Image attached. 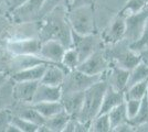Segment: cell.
Here are the masks:
<instances>
[{
	"instance_id": "obj_1",
	"label": "cell",
	"mask_w": 148,
	"mask_h": 132,
	"mask_svg": "<svg viewBox=\"0 0 148 132\" xmlns=\"http://www.w3.org/2000/svg\"><path fill=\"white\" fill-rule=\"evenodd\" d=\"M44 22L39 32L41 42L47 40H58L66 47L72 46V29L68 20V8L60 7L43 17Z\"/></svg>"
},
{
	"instance_id": "obj_2",
	"label": "cell",
	"mask_w": 148,
	"mask_h": 132,
	"mask_svg": "<svg viewBox=\"0 0 148 132\" xmlns=\"http://www.w3.org/2000/svg\"><path fill=\"white\" fill-rule=\"evenodd\" d=\"M108 87L106 78L94 84L84 91V102L77 119L82 122H92V120L99 116L104 95Z\"/></svg>"
},
{
	"instance_id": "obj_3",
	"label": "cell",
	"mask_w": 148,
	"mask_h": 132,
	"mask_svg": "<svg viewBox=\"0 0 148 132\" xmlns=\"http://www.w3.org/2000/svg\"><path fill=\"white\" fill-rule=\"evenodd\" d=\"M104 52L111 63L128 70H132L143 61L142 54L132 50L130 43L125 39L118 43L107 45Z\"/></svg>"
},
{
	"instance_id": "obj_4",
	"label": "cell",
	"mask_w": 148,
	"mask_h": 132,
	"mask_svg": "<svg viewBox=\"0 0 148 132\" xmlns=\"http://www.w3.org/2000/svg\"><path fill=\"white\" fill-rule=\"evenodd\" d=\"M68 20L72 31L77 34L88 35L96 33L93 5H85L68 10Z\"/></svg>"
},
{
	"instance_id": "obj_5",
	"label": "cell",
	"mask_w": 148,
	"mask_h": 132,
	"mask_svg": "<svg viewBox=\"0 0 148 132\" xmlns=\"http://www.w3.org/2000/svg\"><path fill=\"white\" fill-rule=\"evenodd\" d=\"M105 78L103 75H87L79 69H72L66 73L64 82L61 85L62 95L75 91H85L87 88Z\"/></svg>"
},
{
	"instance_id": "obj_6",
	"label": "cell",
	"mask_w": 148,
	"mask_h": 132,
	"mask_svg": "<svg viewBox=\"0 0 148 132\" xmlns=\"http://www.w3.org/2000/svg\"><path fill=\"white\" fill-rule=\"evenodd\" d=\"M103 44L104 43L102 37L96 33L88 35H81L72 31V46L77 52L81 63L84 60H86L90 55H92L95 51L103 47Z\"/></svg>"
},
{
	"instance_id": "obj_7",
	"label": "cell",
	"mask_w": 148,
	"mask_h": 132,
	"mask_svg": "<svg viewBox=\"0 0 148 132\" xmlns=\"http://www.w3.org/2000/svg\"><path fill=\"white\" fill-rule=\"evenodd\" d=\"M110 64L111 62L105 55L104 49L101 47L84 60L77 66V69L87 75H103L110 68Z\"/></svg>"
},
{
	"instance_id": "obj_8",
	"label": "cell",
	"mask_w": 148,
	"mask_h": 132,
	"mask_svg": "<svg viewBox=\"0 0 148 132\" xmlns=\"http://www.w3.org/2000/svg\"><path fill=\"white\" fill-rule=\"evenodd\" d=\"M148 20V7L143 11H139L134 14H130L125 18L126 22V32H125V40L130 44L134 43L140 38L144 28Z\"/></svg>"
},
{
	"instance_id": "obj_9",
	"label": "cell",
	"mask_w": 148,
	"mask_h": 132,
	"mask_svg": "<svg viewBox=\"0 0 148 132\" xmlns=\"http://www.w3.org/2000/svg\"><path fill=\"white\" fill-rule=\"evenodd\" d=\"M45 0H27L17 9L12 11L13 20L18 23L31 22L32 20L39 19V14Z\"/></svg>"
},
{
	"instance_id": "obj_10",
	"label": "cell",
	"mask_w": 148,
	"mask_h": 132,
	"mask_svg": "<svg viewBox=\"0 0 148 132\" xmlns=\"http://www.w3.org/2000/svg\"><path fill=\"white\" fill-rule=\"evenodd\" d=\"M125 32H126V22L125 17L117 13V16L112 20L110 25L102 33V40L105 45H112L121 42L125 39Z\"/></svg>"
},
{
	"instance_id": "obj_11",
	"label": "cell",
	"mask_w": 148,
	"mask_h": 132,
	"mask_svg": "<svg viewBox=\"0 0 148 132\" xmlns=\"http://www.w3.org/2000/svg\"><path fill=\"white\" fill-rule=\"evenodd\" d=\"M40 39L29 38L12 40L7 43L6 47L12 55H27V54H38L41 47Z\"/></svg>"
},
{
	"instance_id": "obj_12",
	"label": "cell",
	"mask_w": 148,
	"mask_h": 132,
	"mask_svg": "<svg viewBox=\"0 0 148 132\" xmlns=\"http://www.w3.org/2000/svg\"><path fill=\"white\" fill-rule=\"evenodd\" d=\"M66 49L68 47L58 40H47L41 43L39 55L50 63L61 64Z\"/></svg>"
},
{
	"instance_id": "obj_13",
	"label": "cell",
	"mask_w": 148,
	"mask_h": 132,
	"mask_svg": "<svg viewBox=\"0 0 148 132\" xmlns=\"http://www.w3.org/2000/svg\"><path fill=\"white\" fill-rule=\"evenodd\" d=\"M39 84H40V82H38V81L13 82V85H12L13 99L17 101V102L32 104Z\"/></svg>"
},
{
	"instance_id": "obj_14",
	"label": "cell",
	"mask_w": 148,
	"mask_h": 132,
	"mask_svg": "<svg viewBox=\"0 0 148 132\" xmlns=\"http://www.w3.org/2000/svg\"><path fill=\"white\" fill-rule=\"evenodd\" d=\"M130 74V70L119 67L116 64L111 63L110 68L105 73V78L111 87L119 91H125L127 89Z\"/></svg>"
},
{
	"instance_id": "obj_15",
	"label": "cell",
	"mask_w": 148,
	"mask_h": 132,
	"mask_svg": "<svg viewBox=\"0 0 148 132\" xmlns=\"http://www.w3.org/2000/svg\"><path fill=\"white\" fill-rule=\"evenodd\" d=\"M43 63H50L48 61H45L44 58L38 55V54H27V55H12L11 60L9 62L8 67L10 68L11 73H16L22 69L29 68L32 66H36L39 64Z\"/></svg>"
},
{
	"instance_id": "obj_16",
	"label": "cell",
	"mask_w": 148,
	"mask_h": 132,
	"mask_svg": "<svg viewBox=\"0 0 148 132\" xmlns=\"http://www.w3.org/2000/svg\"><path fill=\"white\" fill-rule=\"evenodd\" d=\"M61 102L63 108L66 112L73 117L77 118L80 114L83 102H84V91H75V93H69L63 94L61 98Z\"/></svg>"
},
{
	"instance_id": "obj_17",
	"label": "cell",
	"mask_w": 148,
	"mask_h": 132,
	"mask_svg": "<svg viewBox=\"0 0 148 132\" xmlns=\"http://www.w3.org/2000/svg\"><path fill=\"white\" fill-rule=\"evenodd\" d=\"M68 72L70 70H68L62 64H49L40 83L50 86H61Z\"/></svg>"
},
{
	"instance_id": "obj_18",
	"label": "cell",
	"mask_w": 148,
	"mask_h": 132,
	"mask_svg": "<svg viewBox=\"0 0 148 132\" xmlns=\"http://www.w3.org/2000/svg\"><path fill=\"white\" fill-rule=\"evenodd\" d=\"M62 98L61 86H50L40 83L34 95L32 104L45 102V101H60Z\"/></svg>"
},
{
	"instance_id": "obj_19",
	"label": "cell",
	"mask_w": 148,
	"mask_h": 132,
	"mask_svg": "<svg viewBox=\"0 0 148 132\" xmlns=\"http://www.w3.org/2000/svg\"><path fill=\"white\" fill-rule=\"evenodd\" d=\"M49 64L53 63L39 64V65L32 66L29 68L19 70V72L10 74V78L13 82H21V81H38V82H40Z\"/></svg>"
},
{
	"instance_id": "obj_20",
	"label": "cell",
	"mask_w": 148,
	"mask_h": 132,
	"mask_svg": "<svg viewBox=\"0 0 148 132\" xmlns=\"http://www.w3.org/2000/svg\"><path fill=\"white\" fill-rule=\"evenodd\" d=\"M125 99H126L125 91L116 90V89H114V88L108 85L107 90H106V93L104 95V98H103L102 107H101L99 114L108 113L112 109H114L115 107H117L118 105H121L122 102H124Z\"/></svg>"
},
{
	"instance_id": "obj_21",
	"label": "cell",
	"mask_w": 148,
	"mask_h": 132,
	"mask_svg": "<svg viewBox=\"0 0 148 132\" xmlns=\"http://www.w3.org/2000/svg\"><path fill=\"white\" fill-rule=\"evenodd\" d=\"M19 104L20 105L17 106V108L14 110H12L14 114L29 120V121L36 123L38 126H41V125L45 123L47 119L38 111L36 108L33 107L32 104H22V102H19Z\"/></svg>"
},
{
	"instance_id": "obj_22",
	"label": "cell",
	"mask_w": 148,
	"mask_h": 132,
	"mask_svg": "<svg viewBox=\"0 0 148 132\" xmlns=\"http://www.w3.org/2000/svg\"><path fill=\"white\" fill-rule=\"evenodd\" d=\"M71 118L72 117L65 110H62L45 120V125L50 128L51 132H62L64 131V128Z\"/></svg>"
},
{
	"instance_id": "obj_23",
	"label": "cell",
	"mask_w": 148,
	"mask_h": 132,
	"mask_svg": "<svg viewBox=\"0 0 148 132\" xmlns=\"http://www.w3.org/2000/svg\"><path fill=\"white\" fill-rule=\"evenodd\" d=\"M33 107L37 109L39 112L43 116L45 119L54 116L60 111L64 110L61 100L60 101H45V102H38L32 104Z\"/></svg>"
},
{
	"instance_id": "obj_24",
	"label": "cell",
	"mask_w": 148,
	"mask_h": 132,
	"mask_svg": "<svg viewBox=\"0 0 148 132\" xmlns=\"http://www.w3.org/2000/svg\"><path fill=\"white\" fill-rule=\"evenodd\" d=\"M147 78H148V63H146L145 61H142L137 66H135L134 68L130 70L127 88L130 87L134 84L143 82V81H145Z\"/></svg>"
},
{
	"instance_id": "obj_25",
	"label": "cell",
	"mask_w": 148,
	"mask_h": 132,
	"mask_svg": "<svg viewBox=\"0 0 148 132\" xmlns=\"http://www.w3.org/2000/svg\"><path fill=\"white\" fill-rule=\"evenodd\" d=\"M108 117L111 120L112 128L113 130L119 126L121 123H123L125 121H127V110H126V102L124 101L121 105H118L117 107H115L114 109H112L111 111L108 112Z\"/></svg>"
},
{
	"instance_id": "obj_26",
	"label": "cell",
	"mask_w": 148,
	"mask_h": 132,
	"mask_svg": "<svg viewBox=\"0 0 148 132\" xmlns=\"http://www.w3.org/2000/svg\"><path fill=\"white\" fill-rule=\"evenodd\" d=\"M90 131L94 132H110L113 131L112 123L108 113H102L96 116L91 122V129Z\"/></svg>"
},
{
	"instance_id": "obj_27",
	"label": "cell",
	"mask_w": 148,
	"mask_h": 132,
	"mask_svg": "<svg viewBox=\"0 0 148 132\" xmlns=\"http://www.w3.org/2000/svg\"><path fill=\"white\" fill-rule=\"evenodd\" d=\"M147 7L148 0H128L118 13L126 18V17H128L130 14H134V13H137L139 12V11H143Z\"/></svg>"
},
{
	"instance_id": "obj_28",
	"label": "cell",
	"mask_w": 148,
	"mask_h": 132,
	"mask_svg": "<svg viewBox=\"0 0 148 132\" xmlns=\"http://www.w3.org/2000/svg\"><path fill=\"white\" fill-rule=\"evenodd\" d=\"M147 87H148V78L139 82L137 84L132 85L125 90L126 98H133V99H140L142 100L145 96H147Z\"/></svg>"
},
{
	"instance_id": "obj_29",
	"label": "cell",
	"mask_w": 148,
	"mask_h": 132,
	"mask_svg": "<svg viewBox=\"0 0 148 132\" xmlns=\"http://www.w3.org/2000/svg\"><path fill=\"white\" fill-rule=\"evenodd\" d=\"M134 128H139L148 122V97L145 96L142 100V105L138 112L133 119L127 120Z\"/></svg>"
},
{
	"instance_id": "obj_30",
	"label": "cell",
	"mask_w": 148,
	"mask_h": 132,
	"mask_svg": "<svg viewBox=\"0 0 148 132\" xmlns=\"http://www.w3.org/2000/svg\"><path fill=\"white\" fill-rule=\"evenodd\" d=\"M80 56H79L76 50L74 49L73 46L68 47L66 51H65V53H64V55H63V58H62V65L68 70H72V69L77 68V66L80 65Z\"/></svg>"
},
{
	"instance_id": "obj_31",
	"label": "cell",
	"mask_w": 148,
	"mask_h": 132,
	"mask_svg": "<svg viewBox=\"0 0 148 132\" xmlns=\"http://www.w3.org/2000/svg\"><path fill=\"white\" fill-rule=\"evenodd\" d=\"M69 1L70 0H45L44 5L40 11L39 14V19H42L47 14L52 12L53 10H56L60 7H66L69 8Z\"/></svg>"
},
{
	"instance_id": "obj_32",
	"label": "cell",
	"mask_w": 148,
	"mask_h": 132,
	"mask_svg": "<svg viewBox=\"0 0 148 132\" xmlns=\"http://www.w3.org/2000/svg\"><path fill=\"white\" fill-rule=\"evenodd\" d=\"M130 46L132 50H134L137 53H140V54H143L145 51L148 50V20L146 22L145 28H144V31H143L140 38L137 41H135L134 43L130 44Z\"/></svg>"
},
{
	"instance_id": "obj_33",
	"label": "cell",
	"mask_w": 148,
	"mask_h": 132,
	"mask_svg": "<svg viewBox=\"0 0 148 132\" xmlns=\"http://www.w3.org/2000/svg\"><path fill=\"white\" fill-rule=\"evenodd\" d=\"M12 123L18 127L21 130V132H37L38 128H39L38 125L25 119V118H21V117H19L14 113H13L12 117Z\"/></svg>"
},
{
	"instance_id": "obj_34",
	"label": "cell",
	"mask_w": 148,
	"mask_h": 132,
	"mask_svg": "<svg viewBox=\"0 0 148 132\" xmlns=\"http://www.w3.org/2000/svg\"><path fill=\"white\" fill-rule=\"evenodd\" d=\"M142 100H140V99H133V98H126V99H125V102H126V110H127V118H128V120L133 119L136 114H137L139 108H140V105H142Z\"/></svg>"
},
{
	"instance_id": "obj_35",
	"label": "cell",
	"mask_w": 148,
	"mask_h": 132,
	"mask_svg": "<svg viewBox=\"0 0 148 132\" xmlns=\"http://www.w3.org/2000/svg\"><path fill=\"white\" fill-rule=\"evenodd\" d=\"M13 111L8 108H2L0 110V132H6L7 128L12 122Z\"/></svg>"
},
{
	"instance_id": "obj_36",
	"label": "cell",
	"mask_w": 148,
	"mask_h": 132,
	"mask_svg": "<svg viewBox=\"0 0 148 132\" xmlns=\"http://www.w3.org/2000/svg\"><path fill=\"white\" fill-rule=\"evenodd\" d=\"M11 56H12V54L7 50V47L5 49V47L0 46V64L5 63L6 65H9V62H10V60H11ZM0 68H2V67L0 66Z\"/></svg>"
},
{
	"instance_id": "obj_37",
	"label": "cell",
	"mask_w": 148,
	"mask_h": 132,
	"mask_svg": "<svg viewBox=\"0 0 148 132\" xmlns=\"http://www.w3.org/2000/svg\"><path fill=\"white\" fill-rule=\"evenodd\" d=\"M94 0H70L69 1V8L68 10L77 8L81 6H85V5H93Z\"/></svg>"
},
{
	"instance_id": "obj_38",
	"label": "cell",
	"mask_w": 148,
	"mask_h": 132,
	"mask_svg": "<svg viewBox=\"0 0 148 132\" xmlns=\"http://www.w3.org/2000/svg\"><path fill=\"white\" fill-rule=\"evenodd\" d=\"M9 79H10V74L5 69H0V86L6 84Z\"/></svg>"
},
{
	"instance_id": "obj_39",
	"label": "cell",
	"mask_w": 148,
	"mask_h": 132,
	"mask_svg": "<svg viewBox=\"0 0 148 132\" xmlns=\"http://www.w3.org/2000/svg\"><path fill=\"white\" fill-rule=\"evenodd\" d=\"M27 0H10V9H11V11H13L14 9H17L18 7H20L22 3H25Z\"/></svg>"
},
{
	"instance_id": "obj_40",
	"label": "cell",
	"mask_w": 148,
	"mask_h": 132,
	"mask_svg": "<svg viewBox=\"0 0 148 132\" xmlns=\"http://www.w3.org/2000/svg\"><path fill=\"white\" fill-rule=\"evenodd\" d=\"M144 61H145V62H146V63H148V56L146 57V58H145V60H144Z\"/></svg>"
},
{
	"instance_id": "obj_41",
	"label": "cell",
	"mask_w": 148,
	"mask_h": 132,
	"mask_svg": "<svg viewBox=\"0 0 148 132\" xmlns=\"http://www.w3.org/2000/svg\"><path fill=\"white\" fill-rule=\"evenodd\" d=\"M147 97H148V87H147Z\"/></svg>"
},
{
	"instance_id": "obj_42",
	"label": "cell",
	"mask_w": 148,
	"mask_h": 132,
	"mask_svg": "<svg viewBox=\"0 0 148 132\" xmlns=\"http://www.w3.org/2000/svg\"><path fill=\"white\" fill-rule=\"evenodd\" d=\"M0 69H2V68H0Z\"/></svg>"
},
{
	"instance_id": "obj_43",
	"label": "cell",
	"mask_w": 148,
	"mask_h": 132,
	"mask_svg": "<svg viewBox=\"0 0 148 132\" xmlns=\"http://www.w3.org/2000/svg\"><path fill=\"white\" fill-rule=\"evenodd\" d=\"M0 1H1V0H0Z\"/></svg>"
}]
</instances>
